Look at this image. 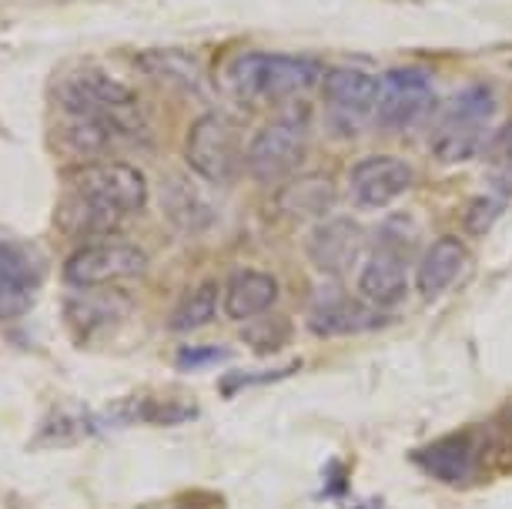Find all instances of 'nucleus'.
<instances>
[{"label": "nucleus", "instance_id": "f257e3e1", "mask_svg": "<svg viewBox=\"0 0 512 509\" xmlns=\"http://www.w3.org/2000/svg\"><path fill=\"white\" fill-rule=\"evenodd\" d=\"M148 205V181L124 161H84L67 171L64 195L54 208V228L67 238L101 242L141 215Z\"/></svg>", "mask_w": 512, "mask_h": 509}, {"label": "nucleus", "instance_id": "f03ea898", "mask_svg": "<svg viewBox=\"0 0 512 509\" xmlns=\"http://www.w3.org/2000/svg\"><path fill=\"white\" fill-rule=\"evenodd\" d=\"M228 88L238 101L251 108H278V104L298 101L302 94L322 84V64L295 54L272 51H245L228 64Z\"/></svg>", "mask_w": 512, "mask_h": 509}, {"label": "nucleus", "instance_id": "7ed1b4c3", "mask_svg": "<svg viewBox=\"0 0 512 509\" xmlns=\"http://www.w3.org/2000/svg\"><path fill=\"white\" fill-rule=\"evenodd\" d=\"M54 104L61 114L101 121L118 138H144L148 121L131 88H124L118 78H111L101 67H81V71L64 74L54 84Z\"/></svg>", "mask_w": 512, "mask_h": 509}, {"label": "nucleus", "instance_id": "20e7f679", "mask_svg": "<svg viewBox=\"0 0 512 509\" xmlns=\"http://www.w3.org/2000/svg\"><path fill=\"white\" fill-rule=\"evenodd\" d=\"M492 118H496V94L489 84H469L456 91L432 121V158L439 165H466L486 144Z\"/></svg>", "mask_w": 512, "mask_h": 509}, {"label": "nucleus", "instance_id": "39448f33", "mask_svg": "<svg viewBox=\"0 0 512 509\" xmlns=\"http://www.w3.org/2000/svg\"><path fill=\"white\" fill-rule=\"evenodd\" d=\"M409 218L385 222L375 248L359 268V299H365L372 309H395L409 295V248H412V228H402Z\"/></svg>", "mask_w": 512, "mask_h": 509}, {"label": "nucleus", "instance_id": "423d86ee", "mask_svg": "<svg viewBox=\"0 0 512 509\" xmlns=\"http://www.w3.org/2000/svg\"><path fill=\"white\" fill-rule=\"evenodd\" d=\"M185 161L211 185H231L245 168V144L238 128L221 111H205L185 134Z\"/></svg>", "mask_w": 512, "mask_h": 509}, {"label": "nucleus", "instance_id": "0eeeda50", "mask_svg": "<svg viewBox=\"0 0 512 509\" xmlns=\"http://www.w3.org/2000/svg\"><path fill=\"white\" fill-rule=\"evenodd\" d=\"M322 114L332 138H359L375 118L379 78L359 67H332L322 78Z\"/></svg>", "mask_w": 512, "mask_h": 509}, {"label": "nucleus", "instance_id": "6e6552de", "mask_svg": "<svg viewBox=\"0 0 512 509\" xmlns=\"http://www.w3.org/2000/svg\"><path fill=\"white\" fill-rule=\"evenodd\" d=\"M439 98L436 84L419 67H395L379 78V101H375V121L389 134H409L422 124L436 121Z\"/></svg>", "mask_w": 512, "mask_h": 509}, {"label": "nucleus", "instance_id": "1a4fd4ad", "mask_svg": "<svg viewBox=\"0 0 512 509\" xmlns=\"http://www.w3.org/2000/svg\"><path fill=\"white\" fill-rule=\"evenodd\" d=\"M308 155V131L305 121L278 118L268 121L265 128L251 134L245 144V171L255 181H288L302 168Z\"/></svg>", "mask_w": 512, "mask_h": 509}, {"label": "nucleus", "instance_id": "9d476101", "mask_svg": "<svg viewBox=\"0 0 512 509\" xmlns=\"http://www.w3.org/2000/svg\"><path fill=\"white\" fill-rule=\"evenodd\" d=\"M148 272V255L131 242H101L81 245L64 262V282L71 288H108L114 282H131Z\"/></svg>", "mask_w": 512, "mask_h": 509}, {"label": "nucleus", "instance_id": "9b49d317", "mask_svg": "<svg viewBox=\"0 0 512 509\" xmlns=\"http://www.w3.org/2000/svg\"><path fill=\"white\" fill-rule=\"evenodd\" d=\"M415 171L399 155H369L349 171V201L355 208H385L412 188Z\"/></svg>", "mask_w": 512, "mask_h": 509}, {"label": "nucleus", "instance_id": "f8f14e48", "mask_svg": "<svg viewBox=\"0 0 512 509\" xmlns=\"http://www.w3.org/2000/svg\"><path fill=\"white\" fill-rule=\"evenodd\" d=\"M362 248H365V232L355 218H328V222H318L305 242L308 262L328 278L349 275L359 265Z\"/></svg>", "mask_w": 512, "mask_h": 509}, {"label": "nucleus", "instance_id": "ddd939ff", "mask_svg": "<svg viewBox=\"0 0 512 509\" xmlns=\"http://www.w3.org/2000/svg\"><path fill=\"white\" fill-rule=\"evenodd\" d=\"M425 473L442 483H466L476 469L486 463V443H479V432H456V436L436 439L412 456Z\"/></svg>", "mask_w": 512, "mask_h": 509}, {"label": "nucleus", "instance_id": "4468645a", "mask_svg": "<svg viewBox=\"0 0 512 509\" xmlns=\"http://www.w3.org/2000/svg\"><path fill=\"white\" fill-rule=\"evenodd\" d=\"M382 309H372L365 299H349L342 292H322L308 309V329L322 339L335 335H359L382 325Z\"/></svg>", "mask_w": 512, "mask_h": 509}, {"label": "nucleus", "instance_id": "2eb2a0df", "mask_svg": "<svg viewBox=\"0 0 512 509\" xmlns=\"http://www.w3.org/2000/svg\"><path fill=\"white\" fill-rule=\"evenodd\" d=\"M469 265V248L456 235H442L422 252L419 265H415V292L425 302H436L459 282V275Z\"/></svg>", "mask_w": 512, "mask_h": 509}, {"label": "nucleus", "instance_id": "dca6fc26", "mask_svg": "<svg viewBox=\"0 0 512 509\" xmlns=\"http://www.w3.org/2000/svg\"><path fill=\"white\" fill-rule=\"evenodd\" d=\"M77 292L81 295L64 305V319L77 335H104L131 309V299L124 292H111V288H77Z\"/></svg>", "mask_w": 512, "mask_h": 509}, {"label": "nucleus", "instance_id": "f3484780", "mask_svg": "<svg viewBox=\"0 0 512 509\" xmlns=\"http://www.w3.org/2000/svg\"><path fill=\"white\" fill-rule=\"evenodd\" d=\"M138 67L148 78L171 91L191 94V98H201L208 94V74L195 54L188 51H175V47H154V51H144L138 57Z\"/></svg>", "mask_w": 512, "mask_h": 509}, {"label": "nucleus", "instance_id": "a211bd4d", "mask_svg": "<svg viewBox=\"0 0 512 509\" xmlns=\"http://www.w3.org/2000/svg\"><path fill=\"white\" fill-rule=\"evenodd\" d=\"M278 302V278L258 268H241L228 278L225 299H221V312L231 322H251L265 315Z\"/></svg>", "mask_w": 512, "mask_h": 509}, {"label": "nucleus", "instance_id": "6ab92c4d", "mask_svg": "<svg viewBox=\"0 0 512 509\" xmlns=\"http://www.w3.org/2000/svg\"><path fill=\"white\" fill-rule=\"evenodd\" d=\"M275 205L292 222H318L335 205V185L325 175H292L275 195Z\"/></svg>", "mask_w": 512, "mask_h": 509}, {"label": "nucleus", "instance_id": "aec40b11", "mask_svg": "<svg viewBox=\"0 0 512 509\" xmlns=\"http://www.w3.org/2000/svg\"><path fill=\"white\" fill-rule=\"evenodd\" d=\"M161 208L168 222L181 232H205L215 222V208L208 198L198 195V188L185 178H168L161 188Z\"/></svg>", "mask_w": 512, "mask_h": 509}, {"label": "nucleus", "instance_id": "412c9836", "mask_svg": "<svg viewBox=\"0 0 512 509\" xmlns=\"http://www.w3.org/2000/svg\"><path fill=\"white\" fill-rule=\"evenodd\" d=\"M118 138L111 128H104L101 121L91 118H77V114H64V121L57 124L54 131V144L67 155H74L77 161H98V155L111 148V141Z\"/></svg>", "mask_w": 512, "mask_h": 509}, {"label": "nucleus", "instance_id": "4be33fe9", "mask_svg": "<svg viewBox=\"0 0 512 509\" xmlns=\"http://www.w3.org/2000/svg\"><path fill=\"white\" fill-rule=\"evenodd\" d=\"M215 312H218V285L211 282V278H205V282L188 288V292L178 299L175 312H171V319H168V329L171 332H195L215 319Z\"/></svg>", "mask_w": 512, "mask_h": 509}, {"label": "nucleus", "instance_id": "5701e85b", "mask_svg": "<svg viewBox=\"0 0 512 509\" xmlns=\"http://www.w3.org/2000/svg\"><path fill=\"white\" fill-rule=\"evenodd\" d=\"M0 272L24 282L27 288H37V282H41V275H44V258L27 242L0 238Z\"/></svg>", "mask_w": 512, "mask_h": 509}, {"label": "nucleus", "instance_id": "b1692460", "mask_svg": "<svg viewBox=\"0 0 512 509\" xmlns=\"http://www.w3.org/2000/svg\"><path fill=\"white\" fill-rule=\"evenodd\" d=\"M489 175L502 195H512V121L489 144Z\"/></svg>", "mask_w": 512, "mask_h": 509}, {"label": "nucleus", "instance_id": "393cba45", "mask_svg": "<svg viewBox=\"0 0 512 509\" xmlns=\"http://www.w3.org/2000/svg\"><path fill=\"white\" fill-rule=\"evenodd\" d=\"M31 302H34V288H27L24 282H17V278H11L7 272H0V322L27 312Z\"/></svg>", "mask_w": 512, "mask_h": 509}, {"label": "nucleus", "instance_id": "a878e982", "mask_svg": "<svg viewBox=\"0 0 512 509\" xmlns=\"http://www.w3.org/2000/svg\"><path fill=\"white\" fill-rule=\"evenodd\" d=\"M502 208H506V201H502L499 195L496 198H476V201H469V208H466V228L469 232H489L492 222L502 215Z\"/></svg>", "mask_w": 512, "mask_h": 509}, {"label": "nucleus", "instance_id": "bb28decb", "mask_svg": "<svg viewBox=\"0 0 512 509\" xmlns=\"http://www.w3.org/2000/svg\"><path fill=\"white\" fill-rule=\"evenodd\" d=\"M221 359H228V349H221V345H188V349L178 352L181 369H205Z\"/></svg>", "mask_w": 512, "mask_h": 509}, {"label": "nucleus", "instance_id": "cd10ccee", "mask_svg": "<svg viewBox=\"0 0 512 509\" xmlns=\"http://www.w3.org/2000/svg\"><path fill=\"white\" fill-rule=\"evenodd\" d=\"M292 372V369H288ZM285 369H275V372H235V376H228L225 382H221V392L225 396H231V392L245 389V386H265V382H278L288 376Z\"/></svg>", "mask_w": 512, "mask_h": 509}, {"label": "nucleus", "instance_id": "c85d7f7f", "mask_svg": "<svg viewBox=\"0 0 512 509\" xmlns=\"http://www.w3.org/2000/svg\"><path fill=\"white\" fill-rule=\"evenodd\" d=\"M154 509H161V506H154Z\"/></svg>", "mask_w": 512, "mask_h": 509}]
</instances>
